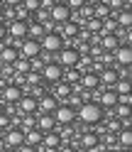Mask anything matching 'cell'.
<instances>
[{
  "label": "cell",
  "mask_w": 132,
  "mask_h": 152,
  "mask_svg": "<svg viewBox=\"0 0 132 152\" xmlns=\"http://www.w3.org/2000/svg\"><path fill=\"white\" fill-rule=\"evenodd\" d=\"M115 140L120 142V147H130V145H132V132H130V128H122L120 132H115Z\"/></svg>",
  "instance_id": "44dd1931"
},
{
  "label": "cell",
  "mask_w": 132,
  "mask_h": 152,
  "mask_svg": "<svg viewBox=\"0 0 132 152\" xmlns=\"http://www.w3.org/2000/svg\"><path fill=\"white\" fill-rule=\"evenodd\" d=\"M96 98H98L96 103H98L100 108H112V106L117 103V93H115V91H103L100 96L96 93Z\"/></svg>",
  "instance_id": "7c38bea8"
},
{
  "label": "cell",
  "mask_w": 132,
  "mask_h": 152,
  "mask_svg": "<svg viewBox=\"0 0 132 152\" xmlns=\"http://www.w3.org/2000/svg\"><path fill=\"white\" fill-rule=\"evenodd\" d=\"M69 17H71V10L66 7V3H54L49 7V20L54 25H64V22H69Z\"/></svg>",
  "instance_id": "7a4b0ae2"
},
{
  "label": "cell",
  "mask_w": 132,
  "mask_h": 152,
  "mask_svg": "<svg viewBox=\"0 0 132 152\" xmlns=\"http://www.w3.org/2000/svg\"><path fill=\"white\" fill-rule=\"evenodd\" d=\"M34 128L37 130H42V132H51L56 128V120L51 113H37V123H34Z\"/></svg>",
  "instance_id": "9c48e42d"
},
{
  "label": "cell",
  "mask_w": 132,
  "mask_h": 152,
  "mask_svg": "<svg viewBox=\"0 0 132 152\" xmlns=\"http://www.w3.org/2000/svg\"><path fill=\"white\" fill-rule=\"evenodd\" d=\"M0 150H3V140H0Z\"/></svg>",
  "instance_id": "ee69618b"
},
{
  "label": "cell",
  "mask_w": 132,
  "mask_h": 152,
  "mask_svg": "<svg viewBox=\"0 0 132 152\" xmlns=\"http://www.w3.org/2000/svg\"><path fill=\"white\" fill-rule=\"evenodd\" d=\"M117 103H122V106H130V93H120V96H117Z\"/></svg>",
  "instance_id": "d590c367"
},
{
  "label": "cell",
  "mask_w": 132,
  "mask_h": 152,
  "mask_svg": "<svg viewBox=\"0 0 132 152\" xmlns=\"http://www.w3.org/2000/svg\"><path fill=\"white\" fill-rule=\"evenodd\" d=\"M86 5H98V3H103V0H83Z\"/></svg>",
  "instance_id": "ab89813d"
},
{
  "label": "cell",
  "mask_w": 132,
  "mask_h": 152,
  "mask_svg": "<svg viewBox=\"0 0 132 152\" xmlns=\"http://www.w3.org/2000/svg\"><path fill=\"white\" fill-rule=\"evenodd\" d=\"M25 17H27V10H25L22 5H17V20H22V22H25Z\"/></svg>",
  "instance_id": "8d00e7d4"
},
{
  "label": "cell",
  "mask_w": 132,
  "mask_h": 152,
  "mask_svg": "<svg viewBox=\"0 0 132 152\" xmlns=\"http://www.w3.org/2000/svg\"><path fill=\"white\" fill-rule=\"evenodd\" d=\"M37 22H46V20H49V10H44V7H37Z\"/></svg>",
  "instance_id": "4dcf8cb0"
},
{
  "label": "cell",
  "mask_w": 132,
  "mask_h": 152,
  "mask_svg": "<svg viewBox=\"0 0 132 152\" xmlns=\"http://www.w3.org/2000/svg\"><path fill=\"white\" fill-rule=\"evenodd\" d=\"M0 15H3V5H0Z\"/></svg>",
  "instance_id": "f6af8a7d"
},
{
  "label": "cell",
  "mask_w": 132,
  "mask_h": 152,
  "mask_svg": "<svg viewBox=\"0 0 132 152\" xmlns=\"http://www.w3.org/2000/svg\"><path fill=\"white\" fill-rule=\"evenodd\" d=\"M39 47H42L44 52H59L61 47H64V37L56 34V32H46L42 39H39Z\"/></svg>",
  "instance_id": "3957f363"
},
{
  "label": "cell",
  "mask_w": 132,
  "mask_h": 152,
  "mask_svg": "<svg viewBox=\"0 0 132 152\" xmlns=\"http://www.w3.org/2000/svg\"><path fill=\"white\" fill-rule=\"evenodd\" d=\"M112 59H115V66H130V61H132L130 47H127V44L115 47V49H112Z\"/></svg>",
  "instance_id": "ba28073f"
},
{
  "label": "cell",
  "mask_w": 132,
  "mask_h": 152,
  "mask_svg": "<svg viewBox=\"0 0 132 152\" xmlns=\"http://www.w3.org/2000/svg\"><path fill=\"white\" fill-rule=\"evenodd\" d=\"M78 118H81L83 123H88V125H96V123H100V118H103V108L98 106V103H93V101L81 103Z\"/></svg>",
  "instance_id": "6da1fadb"
},
{
  "label": "cell",
  "mask_w": 132,
  "mask_h": 152,
  "mask_svg": "<svg viewBox=\"0 0 132 152\" xmlns=\"http://www.w3.org/2000/svg\"><path fill=\"white\" fill-rule=\"evenodd\" d=\"M71 93H73V91H71V83H66V81H54V93H51V96H54L56 101H59V98H61V101L69 98Z\"/></svg>",
  "instance_id": "5bb4252c"
},
{
  "label": "cell",
  "mask_w": 132,
  "mask_h": 152,
  "mask_svg": "<svg viewBox=\"0 0 132 152\" xmlns=\"http://www.w3.org/2000/svg\"><path fill=\"white\" fill-rule=\"evenodd\" d=\"M3 98L5 101H10V103H17L22 98V91H20V86H7L5 91H3Z\"/></svg>",
  "instance_id": "d6986e66"
},
{
  "label": "cell",
  "mask_w": 132,
  "mask_h": 152,
  "mask_svg": "<svg viewBox=\"0 0 132 152\" xmlns=\"http://www.w3.org/2000/svg\"><path fill=\"white\" fill-rule=\"evenodd\" d=\"M117 79H120V76H117V66H115V69H103V71L98 74V81L105 83V86H112Z\"/></svg>",
  "instance_id": "9a60e30c"
},
{
  "label": "cell",
  "mask_w": 132,
  "mask_h": 152,
  "mask_svg": "<svg viewBox=\"0 0 132 152\" xmlns=\"http://www.w3.org/2000/svg\"><path fill=\"white\" fill-rule=\"evenodd\" d=\"M17 56H20L17 47H3V49H0V64H12Z\"/></svg>",
  "instance_id": "2e32d148"
},
{
  "label": "cell",
  "mask_w": 132,
  "mask_h": 152,
  "mask_svg": "<svg viewBox=\"0 0 132 152\" xmlns=\"http://www.w3.org/2000/svg\"><path fill=\"white\" fill-rule=\"evenodd\" d=\"M81 147H86V150H93L98 145V135H93V132H88V135H83L81 137V142H78Z\"/></svg>",
  "instance_id": "484cf974"
},
{
  "label": "cell",
  "mask_w": 132,
  "mask_h": 152,
  "mask_svg": "<svg viewBox=\"0 0 132 152\" xmlns=\"http://www.w3.org/2000/svg\"><path fill=\"white\" fill-rule=\"evenodd\" d=\"M59 106V101L54 96H42L37 98V113H54V108Z\"/></svg>",
  "instance_id": "30bf717a"
},
{
  "label": "cell",
  "mask_w": 132,
  "mask_h": 152,
  "mask_svg": "<svg viewBox=\"0 0 132 152\" xmlns=\"http://www.w3.org/2000/svg\"><path fill=\"white\" fill-rule=\"evenodd\" d=\"M64 3H66V7H69V10H78L81 5H86L83 0H64Z\"/></svg>",
  "instance_id": "836d02e7"
},
{
  "label": "cell",
  "mask_w": 132,
  "mask_h": 152,
  "mask_svg": "<svg viewBox=\"0 0 132 152\" xmlns=\"http://www.w3.org/2000/svg\"><path fill=\"white\" fill-rule=\"evenodd\" d=\"M105 130H108V132H120V130H122V123H120V120H110Z\"/></svg>",
  "instance_id": "d6a6232c"
},
{
  "label": "cell",
  "mask_w": 132,
  "mask_h": 152,
  "mask_svg": "<svg viewBox=\"0 0 132 152\" xmlns=\"http://www.w3.org/2000/svg\"><path fill=\"white\" fill-rule=\"evenodd\" d=\"M22 7H25V10L27 12H34L37 10V7H39V0H22V3H20Z\"/></svg>",
  "instance_id": "f546056e"
},
{
  "label": "cell",
  "mask_w": 132,
  "mask_h": 152,
  "mask_svg": "<svg viewBox=\"0 0 132 152\" xmlns=\"http://www.w3.org/2000/svg\"><path fill=\"white\" fill-rule=\"evenodd\" d=\"M42 135H44L42 130L32 128V130H27V132H25V142H27V145H32V147H37V145H42Z\"/></svg>",
  "instance_id": "e0dca14e"
},
{
  "label": "cell",
  "mask_w": 132,
  "mask_h": 152,
  "mask_svg": "<svg viewBox=\"0 0 132 152\" xmlns=\"http://www.w3.org/2000/svg\"><path fill=\"white\" fill-rule=\"evenodd\" d=\"M10 125V120H7V115H0V128H7Z\"/></svg>",
  "instance_id": "74e56055"
},
{
  "label": "cell",
  "mask_w": 132,
  "mask_h": 152,
  "mask_svg": "<svg viewBox=\"0 0 132 152\" xmlns=\"http://www.w3.org/2000/svg\"><path fill=\"white\" fill-rule=\"evenodd\" d=\"M20 47V56H25V59H34V56H39V52H42V47H39V42L37 39H25V42H20L17 44Z\"/></svg>",
  "instance_id": "8992f818"
},
{
  "label": "cell",
  "mask_w": 132,
  "mask_h": 152,
  "mask_svg": "<svg viewBox=\"0 0 132 152\" xmlns=\"http://www.w3.org/2000/svg\"><path fill=\"white\" fill-rule=\"evenodd\" d=\"M42 76L46 81H61V76H64V66L61 64H56V61H49V64H44L42 66Z\"/></svg>",
  "instance_id": "52a82bcc"
},
{
  "label": "cell",
  "mask_w": 132,
  "mask_h": 152,
  "mask_svg": "<svg viewBox=\"0 0 132 152\" xmlns=\"http://www.w3.org/2000/svg\"><path fill=\"white\" fill-rule=\"evenodd\" d=\"M115 47H120V42H117V34H103L100 49H115Z\"/></svg>",
  "instance_id": "603a6c76"
},
{
  "label": "cell",
  "mask_w": 132,
  "mask_h": 152,
  "mask_svg": "<svg viewBox=\"0 0 132 152\" xmlns=\"http://www.w3.org/2000/svg\"><path fill=\"white\" fill-rule=\"evenodd\" d=\"M42 142H44L46 147H56L61 140H59V135H56V132L51 130V132H46V135H42Z\"/></svg>",
  "instance_id": "83f0119b"
},
{
  "label": "cell",
  "mask_w": 132,
  "mask_h": 152,
  "mask_svg": "<svg viewBox=\"0 0 132 152\" xmlns=\"http://www.w3.org/2000/svg\"><path fill=\"white\" fill-rule=\"evenodd\" d=\"M115 115L117 118H130V106H122V103H115Z\"/></svg>",
  "instance_id": "f1b7e54d"
},
{
  "label": "cell",
  "mask_w": 132,
  "mask_h": 152,
  "mask_svg": "<svg viewBox=\"0 0 132 152\" xmlns=\"http://www.w3.org/2000/svg\"><path fill=\"white\" fill-rule=\"evenodd\" d=\"M108 15H110V7H108L105 3L93 5V17H98V20H108Z\"/></svg>",
  "instance_id": "cb8c5ba5"
},
{
  "label": "cell",
  "mask_w": 132,
  "mask_h": 152,
  "mask_svg": "<svg viewBox=\"0 0 132 152\" xmlns=\"http://www.w3.org/2000/svg\"><path fill=\"white\" fill-rule=\"evenodd\" d=\"M5 34H7V30H5V25H0V39H3Z\"/></svg>",
  "instance_id": "60d3db41"
},
{
  "label": "cell",
  "mask_w": 132,
  "mask_h": 152,
  "mask_svg": "<svg viewBox=\"0 0 132 152\" xmlns=\"http://www.w3.org/2000/svg\"><path fill=\"white\" fill-rule=\"evenodd\" d=\"M10 34L15 37V39H22V37H27V22L15 20V22L10 25Z\"/></svg>",
  "instance_id": "ac0fdd59"
},
{
  "label": "cell",
  "mask_w": 132,
  "mask_h": 152,
  "mask_svg": "<svg viewBox=\"0 0 132 152\" xmlns=\"http://www.w3.org/2000/svg\"><path fill=\"white\" fill-rule=\"evenodd\" d=\"M120 152H130V147H120Z\"/></svg>",
  "instance_id": "7bdbcfd3"
},
{
  "label": "cell",
  "mask_w": 132,
  "mask_h": 152,
  "mask_svg": "<svg viewBox=\"0 0 132 152\" xmlns=\"http://www.w3.org/2000/svg\"><path fill=\"white\" fill-rule=\"evenodd\" d=\"M15 152H37L32 145H27V142H22V145L20 147H15Z\"/></svg>",
  "instance_id": "e575fe53"
},
{
  "label": "cell",
  "mask_w": 132,
  "mask_h": 152,
  "mask_svg": "<svg viewBox=\"0 0 132 152\" xmlns=\"http://www.w3.org/2000/svg\"><path fill=\"white\" fill-rule=\"evenodd\" d=\"M17 106H20V113H22V115L37 113V98H34V96H22L20 101H17Z\"/></svg>",
  "instance_id": "8fae6325"
},
{
  "label": "cell",
  "mask_w": 132,
  "mask_h": 152,
  "mask_svg": "<svg viewBox=\"0 0 132 152\" xmlns=\"http://www.w3.org/2000/svg\"><path fill=\"white\" fill-rule=\"evenodd\" d=\"M12 69L17 74H27L30 71V59H25V56H17V59L12 61Z\"/></svg>",
  "instance_id": "d4e9b609"
},
{
  "label": "cell",
  "mask_w": 132,
  "mask_h": 152,
  "mask_svg": "<svg viewBox=\"0 0 132 152\" xmlns=\"http://www.w3.org/2000/svg\"><path fill=\"white\" fill-rule=\"evenodd\" d=\"M0 152H15V147H10V150H5V147H3V150H0Z\"/></svg>",
  "instance_id": "b9f144b4"
},
{
  "label": "cell",
  "mask_w": 132,
  "mask_h": 152,
  "mask_svg": "<svg viewBox=\"0 0 132 152\" xmlns=\"http://www.w3.org/2000/svg\"><path fill=\"white\" fill-rule=\"evenodd\" d=\"M56 54H59V61L56 64H61V66H76L78 59H81V54L73 49V47H61Z\"/></svg>",
  "instance_id": "5b68a950"
},
{
  "label": "cell",
  "mask_w": 132,
  "mask_h": 152,
  "mask_svg": "<svg viewBox=\"0 0 132 152\" xmlns=\"http://www.w3.org/2000/svg\"><path fill=\"white\" fill-rule=\"evenodd\" d=\"M98 74H86L81 76V88H98Z\"/></svg>",
  "instance_id": "7402d4cb"
},
{
  "label": "cell",
  "mask_w": 132,
  "mask_h": 152,
  "mask_svg": "<svg viewBox=\"0 0 132 152\" xmlns=\"http://www.w3.org/2000/svg\"><path fill=\"white\" fill-rule=\"evenodd\" d=\"M112 91H115L117 96L120 93H130V79H117L115 83H112Z\"/></svg>",
  "instance_id": "4316f807"
},
{
  "label": "cell",
  "mask_w": 132,
  "mask_h": 152,
  "mask_svg": "<svg viewBox=\"0 0 132 152\" xmlns=\"http://www.w3.org/2000/svg\"><path fill=\"white\" fill-rule=\"evenodd\" d=\"M3 3H5V5H20L22 0H3Z\"/></svg>",
  "instance_id": "f35d334b"
},
{
  "label": "cell",
  "mask_w": 132,
  "mask_h": 152,
  "mask_svg": "<svg viewBox=\"0 0 132 152\" xmlns=\"http://www.w3.org/2000/svg\"><path fill=\"white\" fill-rule=\"evenodd\" d=\"M25 76H27V83H30V86H37V83H39V74L37 71H27Z\"/></svg>",
  "instance_id": "1f68e13d"
},
{
  "label": "cell",
  "mask_w": 132,
  "mask_h": 152,
  "mask_svg": "<svg viewBox=\"0 0 132 152\" xmlns=\"http://www.w3.org/2000/svg\"><path fill=\"white\" fill-rule=\"evenodd\" d=\"M51 115L56 120V125H69V123H73V118H76V110L71 106H56Z\"/></svg>",
  "instance_id": "277c9868"
},
{
  "label": "cell",
  "mask_w": 132,
  "mask_h": 152,
  "mask_svg": "<svg viewBox=\"0 0 132 152\" xmlns=\"http://www.w3.org/2000/svg\"><path fill=\"white\" fill-rule=\"evenodd\" d=\"M25 142V132L22 130H17V128H10L7 130V135H5V145H10V147H20Z\"/></svg>",
  "instance_id": "4fadbf2b"
},
{
  "label": "cell",
  "mask_w": 132,
  "mask_h": 152,
  "mask_svg": "<svg viewBox=\"0 0 132 152\" xmlns=\"http://www.w3.org/2000/svg\"><path fill=\"white\" fill-rule=\"evenodd\" d=\"M27 34H30V39H37V42H39L42 37H44V25H42V22L27 25Z\"/></svg>",
  "instance_id": "ffe728a7"
}]
</instances>
